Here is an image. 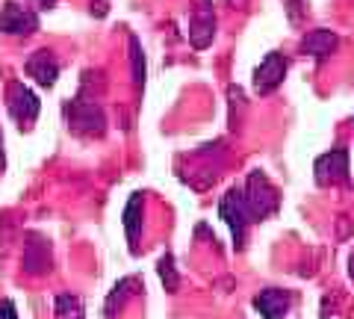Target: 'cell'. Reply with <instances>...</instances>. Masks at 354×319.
Segmentation results:
<instances>
[{"mask_svg":"<svg viewBox=\"0 0 354 319\" xmlns=\"http://www.w3.org/2000/svg\"><path fill=\"white\" fill-rule=\"evenodd\" d=\"M286 69H290V62H286L283 53L269 51L263 57V62L257 65V71H254V92L257 95H272L283 83Z\"/></svg>","mask_w":354,"mask_h":319,"instance_id":"8","label":"cell"},{"mask_svg":"<svg viewBox=\"0 0 354 319\" xmlns=\"http://www.w3.org/2000/svg\"><path fill=\"white\" fill-rule=\"evenodd\" d=\"M292 307V293L290 290H278V287H269V290H260L254 295V311L260 313V319H286Z\"/></svg>","mask_w":354,"mask_h":319,"instance_id":"10","label":"cell"},{"mask_svg":"<svg viewBox=\"0 0 354 319\" xmlns=\"http://www.w3.org/2000/svg\"><path fill=\"white\" fill-rule=\"evenodd\" d=\"M50 263H53L50 260V243L32 234L27 248H24V269L30 275H44V272H50Z\"/></svg>","mask_w":354,"mask_h":319,"instance_id":"13","label":"cell"},{"mask_svg":"<svg viewBox=\"0 0 354 319\" xmlns=\"http://www.w3.org/2000/svg\"><path fill=\"white\" fill-rule=\"evenodd\" d=\"M6 169V157H3V134H0V174Z\"/></svg>","mask_w":354,"mask_h":319,"instance_id":"20","label":"cell"},{"mask_svg":"<svg viewBox=\"0 0 354 319\" xmlns=\"http://www.w3.org/2000/svg\"><path fill=\"white\" fill-rule=\"evenodd\" d=\"M216 39V9L213 0H195L189 12V42L195 51H204Z\"/></svg>","mask_w":354,"mask_h":319,"instance_id":"6","label":"cell"},{"mask_svg":"<svg viewBox=\"0 0 354 319\" xmlns=\"http://www.w3.org/2000/svg\"><path fill=\"white\" fill-rule=\"evenodd\" d=\"M121 222H124V234H127L130 251L136 255V251H139L142 228H145V195H142V192H133V195L127 198L124 213H121Z\"/></svg>","mask_w":354,"mask_h":319,"instance_id":"11","label":"cell"},{"mask_svg":"<svg viewBox=\"0 0 354 319\" xmlns=\"http://www.w3.org/2000/svg\"><path fill=\"white\" fill-rule=\"evenodd\" d=\"M157 272H160V281L165 284V290L177 293V287H180V275H177V269H174V257L171 255H162L160 257Z\"/></svg>","mask_w":354,"mask_h":319,"instance_id":"17","label":"cell"},{"mask_svg":"<svg viewBox=\"0 0 354 319\" xmlns=\"http://www.w3.org/2000/svg\"><path fill=\"white\" fill-rule=\"evenodd\" d=\"M53 316H57V319H86L80 295H71V293H59L57 299H53Z\"/></svg>","mask_w":354,"mask_h":319,"instance_id":"16","label":"cell"},{"mask_svg":"<svg viewBox=\"0 0 354 319\" xmlns=\"http://www.w3.org/2000/svg\"><path fill=\"white\" fill-rule=\"evenodd\" d=\"M242 195H245V207H248L251 222H263V219H269L272 213H278V207H281L278 190H274L272 181L266 178V172H260V169H254L245 178Z\"/></svg>","mask_w":354,"mask_h":319,"instance_id":"2","label":"cell"},{"mask_svg":"<svg viewBox=\"0 0 354 319\" xmlns=\"http://www.w3.org/2000/svg\"><path fill=\"white\" fill-rule=\"evenodd\" d=\"M36 3H39V6H41V9H50V6H53V3H57V0H36Z\"/></svg>","mask_w":354,"mask_h":319,"instance_id":"21","label":"cell"},{"mask_svg":"<svg viewBox=\"0 0 354 319\" xmlns=\"http://www.w3.org/2000/svg\"><path fill=\"white\" fill-rule=\"evenodd\" d=\"M36 30H39V15L30 6L6 0L3 9H0V33L3 36H32Z\"/></svg>","mask_w":354,"mask_h":319,"instance_id":"7","label":"cell"},{"mask_svg":"<svg viewBox=\"0 0 354 319\" xmlns=\"http://www.w3.org/2000/svg\"><path fill=\"white\" fill-rule=\"evenodd\" d=\"M106 6H109V0H97V3H92V12H95L97 18H104V15H106Z\"/></svg>","mask_w":354,"mask_h":319,"instance_id":"19","label":"cell"},{"mask_svg":"<svg viewBox=\"0 0 354 319\" xmlns=\"http://www.w3.org/2000/svg\"><path fill=\"white\" fill-rule=\"evenodd\" d=\"M136 293H139V278H136V275H127V278H121L115 287H113V293L106 295V304H104L106 319H115V313L124 311L127 299H133Z\"/></svg>","mask_w":354,"mask_h":319,"instance_id":"14","label":"cell"},{"mask_svg":"<svg viewBox=\"0 0 354 319\" xmlns=\"http://www.w3.org/2000/svg\"><path fill=\"white\" fill-rule=\"evenodd\" d=\"M6 109H9V116L15 118V125L21 130H30L32 125H36V118H39L41 101H39V95L32 92L30 86H24L21 80H9V86H6Z\"/></svg>","mask_w":354,"mask_h":319,"instance_id":"3","label":"cell"},{"mask_svg":"<svg viewBox=\"0 0 354 319\" xmlns=\"http://www.w3.org/2000/svg\"><path fill=\"white\" fill-rule=\"evenodd\" d=\"M348 148L337 145L330 148L322 157H316L313 163V178L319 186H337V183H348Z\"/></svg>","mask_w":354,"mask_h":319,"instance_id":"5","label":"cell"},{"mask_svg":"<svg viewBox=\"0 0 354 319\" xmlns=\"http://www.w3.org/2000/svg\"><path fill=\"white\" fill-rule=\"evenodd\" d=\"M127 45H130V74H133V86H136V89H142V86H145V74H148L145 51H142V45H139L136 36H127Z\"/></svg>","mask_w":354,"mask_h":319,"instance_id":"15","label":"cell"},{"mask_svg":"<svg viewBox=\"0 0 354 319\" xmlns=\"http://www.w3.org/2000/svg\"><path fill=\"white\" fill-rule=\"evenodd\" d=\"M218 219H225V225L230 228L234 234V246L242 248L245 246V234H248V225H251V216H248V207H245V195H242L239 186L227 190L218 201Z\"/></svg>","mask_w":354,"mask_h":319,"instance_id":"4","label":"cell"},{"mask_svg":"<svg viewBox=\"0 0 354 319\" xmlns=\"http://www.w3.org/2000/svg\"><path fill=\"white\" fill-rule=\"evenodd\" d=\"M0 319H18V311H15V302L12 299L0 302Z\"/></svg>","mask_w":354,"mask_h":319,"instance_id":"18","label":"cell"},{"mask_svg":"<svg viewBox=\"0 0 354 319\" xmlns=\"http://www.w3.org/2000/svg\"><path fill=\"white\" fill-rule=\"evenodd\" d=\"M24 71L41 86V89H50L59 77V60H57V53L48 51V48L32 51L27 57V62H24Z\"/></svg>","mask_w":354,"mask_h":319,"instance_id":"9","label":"cell"},{"mask_svg":"<svg viewBox=\"0 0 354 319\" xmlns=\"http://www.w3.org/2000/svg\"><path fill=\"white\" fill-rule=\"evenodd\" d=\"M62 116L68 122V130L86 139H101L106 134V116L104 107L95 98H86L83 92L62 104Z\"/></svg>","mask_w":354,"mask_h":319,"instance_id":"1","label":"cell"},{"mask_svg":"<svg viewBox=\"0 0 354 319\" xmlns=\"http://www.w3.org/2000/svg\"><path fill=\"white\" fill-rule=\"evenodd\" d=\"M337 45H339L337 33L319 27V30H310L307 36H301V42H298V51H301L304 57H313L316 62H325L330 53L337 51Z\"/></svg>","mask_w":354,"mask_h":319,"instance_id":"12","label":"cell"}]
</instances>
